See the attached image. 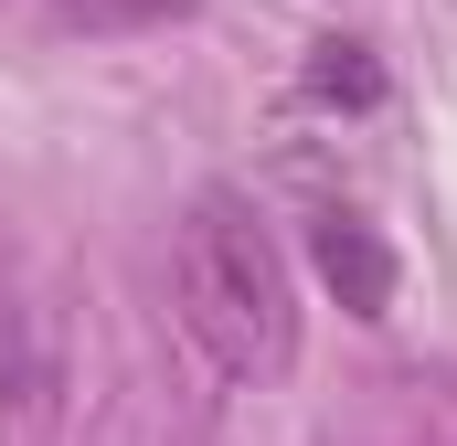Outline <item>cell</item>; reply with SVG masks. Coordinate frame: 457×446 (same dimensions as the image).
<instances>
[{"label":"cell","instance_id":"cell-2","mask_svg":"<svg viewBox=\"0 0 457 446\" xmlns=\"http://www.w3.org/2000/svg\"><path fill=\"white\" fill-rule=\"evenodd\" d=\"M309 255H320V277L341 287L351 319H383V309H394V255H383V234H372L361 213H320Z\"/></svg>","mask_w":457,"mask_h":446},{"label":"cell","instance_id":"cell-3","mask_svg":"<svg viewBox=\"0 0 457 446\" xmlns=\"http://www.w3.org/2000/svg\"><path fill=\"white\" fill-rule=\"evenodd\" d=\"M309 96H330V107H372V96H383V75H372V54H361V43H320V54H309Z\"/></svg>","mask_w":457,"mask_h":446},{"label":"cell","instance_id":"cell-1","mask_svg":"<svg viewBox=\"0 0 457 446\" xmlns=\"http://www.w3.org/2000/svg\"><path fill=\"white\" fill-rule=\"evenodd\" d=\"M170 309H181V340L224 383H277L298 361V277H287V244L266 234V213L234 181L192 192V213L170 223Z\"/></svg>","mask_w":457,"mask_h":446}]
</instances>
